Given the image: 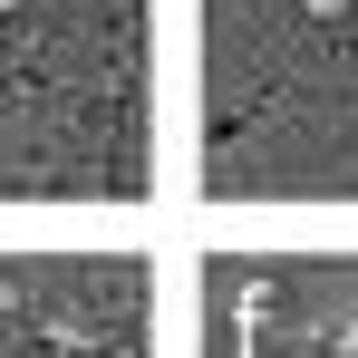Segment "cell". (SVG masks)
Returning <instances> with one entry per match:
<instances>
[{
    "instance_id": "cell-2",
    "label": "cell",
    "mask_w": 358,
    "mask_h": 358,
    "mask_svg": "<svg viewBox=\"0 0 358 358\" xmlns=\"http://www.w3.org/2000/svg\"><path fill=\"white\" fill-rule=\"evenodd\" d=\"M339 358H358V329H349V339H339Z\"/></svg>"
},
{
    "instance_id": "cell-1",
    "label": "cell",
    "mask_w": 358,
    "mask_h": 358,
    "mask_svg": "<svg viewBox=\"0 0 358 358\" xmlns=\"http://www.w3.org/2000/svg\"><path fill=\"white\" fill-rule=\"evenodd\" d=\"M310 20H358V0H300Z\"/></svg>"
},
{
    "instance_id": "cell-3",
    "label": "cell",
    "mask_w": 358,
    "mask_h": 358,
    "mask_svg": "<svg viewBox=\"0 0 358 358\" xmlns=\"http://www.w3.org/2000/svg\"><path fill=\"white\" fill-rule=\"evenodd\" d=\"M349 29H358V20H349Z\"/></svg>"
}]
</instances>
